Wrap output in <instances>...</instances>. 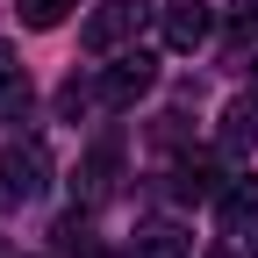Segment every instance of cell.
Segmentation results:
<instances>
[{"instance_id":"1","label":"cell","mask_w":258,"mask_h":258,"mask_svg":"<svg viewBox=\"0 0 258 258\" xmlns=\"http://www.w3.org/2000/svg\"><path fill=\"white\" fill-rule=\"evenodd\" d=\"M0 194H8V201L50 194V151H43V137H15L8 151H0Z\"/></svg>"},{"instance_id":"2","label":"cell","mask_w":258,"mask_h":258,"mask_svg":"<svg viewBox=\"0 0 258 258\" xmlns=\"http://www.w3.org/2000/svg\"><path fill=\"white\" fill-rule=\"evenodd\" d=\"M137 22H144L137 0H101V8L86 15V29H79V43H86V50H115V43L137 36Z\"/></svg>"},{"instance_id":"3","label":"cell","mask_w":258,"mask_h":258,"mask_svg":"<svg viewBox=\"0 0 258 258\" xmlns=\"http://www.w3.org/2000/svg\"><path fill=\"white\" fill-rule=\"evenodd\" d=\"M151 86H158V57H151V50H129V57L108 64L101 101H108V108H129V101H137V93H151Z\"/></svg>"},{"instance_id":"4","label":"cell","mask_w":258,"mask_h":258,"mask_svg":"<svg viewBox=\"0 0 258 258\" xmlns=\"http://www.w3.org/2000/svg\"><path fill=\"white\" fill-rule=\"evenodd\" d=\"M208 29H215V15L201 8V0H172V8H165V43L172 50H201Z\"/></svg>"},{"instance_id":"5","label":"cell","mask_w":258,"mask_h":258,"mask_svg":"<svg viewBox=\"0 0 258 258\" xmlns=\"http://www.w3.org/2000/svg\"><path fill=\"white\" fill-rule=\"evenodd\" d=\"M258 144V93H244V101H230V108H222V151H230V158H244Z\"/></svg>"},{"instance_id":"6","label":"cell","mask_w":258,"mask_h":258,"mask_svg":"<svg viewBox=\"0 0 258 258\" xmlns=\"http://www.w3.org/2000/svg\"><path fill=\"white\" fill-rule=\"evenodd\" d=\"M172 194L179 201H222V179H215L208 158H179L172 165Z\"/></svg>"},{"instance_id":"7","label":"cell","mask_w":258,"mask_h":258,"mask_svg":"<svg viewBox=\"0 0 258 258\" xmlns=\"http://www.w3.org/2000/svg\"><path fill=\"white\" fill-rule=\"evenodd\" d=\"M251 215H258V172H244V179L222 186V222H230V230H244Z\"/></svg>"},{"instance_id":"8","label":"cell","mask_w":258,"mask_h":258,"mask_svg":"<svg viewBox=\"0 0 258 258\" xmlns=\"http://www.w3.org/2000/svg\"><path fill=\"white\" fill-rule=\"evenodd\" d=\"M29 101H36V86H29V72H8V79H0V122L29 115Z\"/></svg>"},{"instance_id":"9","label":"cell","mask_w":258,"mask_h":258,"mask_svg":"<svg viewBox=\"0 0 258 258\" xmlns=\"http://www.w3.org/2000/svg\"><path fill=\"white\" fill-rule=\"evenodd\" d=\"M137 258H186V237H179V230H151V237L137 244Z\"/></svg>"},{"instance_id":"10","label":"cell","mask_w":258,"mask_h":258,"mask_svg":"<svg viewBox=\"0 0 258 258\" xmlns=\"http://www.w3.org/2000/svg\"><path fill=\"white\" fill-rule=\"evenodd\" d=\"M64 8H72V0H22V22H29V29H57Z\"/></svg>"},{"instance_id":"11","label":"cell","mask_w":258,"mask_h":258,"mask_svg":"<svg viewBox=\"0 0 258 258\" xmlns=\"http://www.w3.org/2000/svg\"><path fill=\"white\" fill-rule=\"evenodd\" d=\"M8 72H22V64H15V50H8V43H0V79H8Z\"/></svg>"},{"instance_id":"12","label":"cell","mask_w":258,"mask_h":258,"mask_svg":"<svg viewBox=\"0 0 258 258\" xmlns=\"http://www.w3.org/2000/svg\"><path fill=\"white\" fill-rule=\"evenodd\" d=\"M208 258H230V251H208Z\"/></svg>"},{"instance_id":"13","label":"cell","mask_w":258,"mask_h":258,"mask_svg":"<svg viewBox=\"0 0 258 258\" xmlns=\"http://www.w3.org/2000/svg\"><path fill=\"white\" fill-rule=\"evenodd\" d=\"M251 93H258V72H251Z\"/></svg>"}]
</instances>
